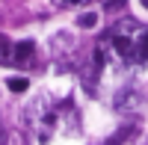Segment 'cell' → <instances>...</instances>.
<instances>
[{
  "label": "cell",
  "instance_id": "cell-1",
  "mask_svg": "<svg viewBox=\"0 0 148 145\" xmlns=\"http://www.w3.org/2000/svg\"><path fill=\"white\" fill-rule=\"evenodd\" d=\"M107 42L119 62H127V65L148 62V27H142L139 21H133V18L116 21L107 33Z\"/></svg>",
  "mask_w": 148,
  "mask_h": 145
},
{
  "label": "cell",
  "instance_id": "cell-2",
  "mask_svg": "<svg viewBox=\"0 0 148 145\" xmlns=\"http://www.w3.org/2000/svg\"><path fill=\"white\" fill-rule=\"evenodd\" d=\"M65 116V107H56L51 98H36L30 104V110L24 113V118H27V130L33 133V139L39 145H47L53 139L59 122H62Z\"/></svg>",
  "mask_w": 148,
  "mask_h": 145
},
{
  "label": "cell",
  "instance_id": "cell-3",
  "mask_svg": "<svg viewBox=\"0 0 148 145\" xmlns=\"http://www.w3.org/2000/svg\"><path fill=\"white\" fill-rule=\"evenodd\" d=\"M139 104H142V95L136 89H125V92L116 95V110L119 113H133V110H139Z\"/></svg>",
  "mask_w": 148,
  "mask_h": 145
},
{
  "label": "cell",
  "instance_id": "cell-4",
  "mask_svg": "<svg viewBox=\"0 0 148 145\" xmlns=\"http://www.w3.org/2000/svg\"><path fill=\"white\" fill-rule=\"evenodd\" d=\"M33 51H36V44L33 42H21V44H15L12 47V56H15V65H27L30 59H33Z\"/></svg>",
  "mask_w": 148,
  "mask_h": 145
},
{
  "label": "cell",
  "instance_id": "cell-5",
  "mask_svg": "<svg viewBox=\"0 0 148 145\" xmlns=\"http://www.w3.org/2000/svg\"><path fill=\"white\" fill-rule=\"evenodd\" d=\"M12 44L6 36H0V65H15V56H12Z\"/></svg>",
  "mask_w": 148,
  "mask_h": 145
},
{
  "label": "cell",
  "instance_id": "cell-6",
  "mask_svg": "<svg viewBox=\"0 0 148 145\" xmlns=\"http://www.w3.org/2000/svg\"><path fill=\"white\" fill-rule=\"evenodd\" d=\"M77 24L83 30H92V27H98V12H83V15L77 18Z\"/></svg>",
  "mask_w": 148,
  "mask_h": 145
},
{
  "label": "cell",
  "instance_id": "cell-7",
  "mask_svg": "<svg viewBox=\"0 0 148 145\" xmlns=\"http://www.w3.org/2000/svg\"><path fill=\"white\" fill-rule=\"evenodd\" d=\"M9 89H12V92H27V89H30V80H24V77H9Z\"/></svg>",
  "mask_w": 148,
  "mask_h": 145
},
{
  "label": "cell",
  "instance_id": "cell-8",
  "mask_svg": "<svg viewBox=\"0 0 148 145\" xmlns=\"http://www.w3.org/2000/svg\"><path fill=\"white\" fill-rule=\"evenodd\" d=\"M130 133H133V127L127 124V127H121V133H119V136H110V139H107L104 145H121V142H125V139H127Z\"/></svg>",
  "mask_w": 148,
  "mask_h": 145
},
{
  "label": "cell",
  "instance_id": "cell-9",
  "mask_svg": "<svg viewBox=\"0 0 148 145\" xmlns=\"http://www.w3.org/2000/svg\"><path fill=\"white\" fill-rule=\"evenodd\" d=\"M107 9H110V12H116V9H125V0H110V3H107Z\"/></svg>",
  "mask_w": 148,
  "mask_h": 145
},
{
  "label": "cell",
  "instance_id": "cell-10",
  "mask_svg": "<svg viewBox=\"0 0 148 145\" xmlns=\"http://www.w3.org/2000/svg\"><path fill=\"white\" fill-rule=\"evenodd\" d=\"M59 3H65V6H86L89 0H59Z\"/></svg>",
  "mask_w": 148,
  "mask_h": 145
},
{
  "label": "cell",
  "instance_id": "cell-11",
  "mask_svg": "<svg viewBox=\"0 0 148 145\" xmlns=\"http://www.w3.org/2000/svg\"><path fill=\"white\" fill-rule=\"evenodd\" d=\"M0 145H6V124H3V118H0Z\"/></svg>",
  "mask_w": 148,
  "mask_h": 145
},
{
  "label": "cell",
  "instance_id": "cell-12",
  "mask_svg": "<svg viewBox=\"0 0 148 145\" xmlns=\"http://www.w3.org/2000/svg\"><path fill=\"white\" fill-rule=\"evenodd\" d=\"M142 6H145V9H148V0H142Z\"/></svg>",
  "mask_w": 148,
  "mask_h": 145
}]
</instances>
